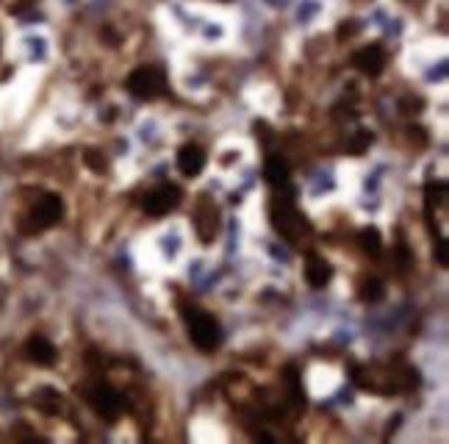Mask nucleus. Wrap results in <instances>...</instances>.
<instances>
[{"label": "nucleus", "instance_id": "obj_1", "mask_svg": "<svg viewBox=\"0 0 449 444\" xmlns=\"http://www.w3.org/2000/svg\"><path fill=\"white\" fill-rule=\"evenodd\" d=\"M186 325H189V336H192V342L200 347V350H217L220 347V342H222V331H220V322L211 317V314H206V311H194L192 308V314H186Z\"/></svg>", "mask_w": 449, "mask_h": 444}, {"label": "nucleus", "instance_id": "obj_2", "mask_svg": "<svg viewBox=\"0 0 449 444\" xmlns=\"http://www.w3.org/2000/svg\"><path fill=\"white\" fill-rule=\"evenodd\" d=\"M128 89L139 100H152L164 92V73L158 67H139L128 75Z\"/></svg>", "mask_w": 449, "mask_h": 444}, {"label": "nucleus", "instance_id": "obj_3", "mask_svg": "<svg viewBox=\"0 0 449 444\" xmlns=\"http://www.w3.org/2000/svg\"><path fill=\"white\" fill-rule=\"evenodd\" d=\"M62 214H64L62 197H59V195H45V197L34 206V211H31V217H28L31 225H25V230H28V233L45 230V228H50V225H56V222L62 220Z\"/></svg>", "mask_w": 449, "mask_h": 444}, {"label": "nucleus", "instance_id": "obj_4", "mask_svg": "<svg viewBox=\"0 0 449 444\" xmlns=\"http://www.w3.org/2000/svg\"><path fill=\"white\" fill-rule=\"evenodd\" d=\"M86 397H89V405H92L103 419H117L120 411H122V397H120L108 383L94 386Z\"/></svg>", "mask_w": 449, "mask_h": 444}, {"label": "nucleus", "instance_id": "obj_5", "mask_svg": "<svg viewBox=\"0 0 449 444\" xmlns=\"http://www.w3.org/2000/svg\"><path fill=\"white\" fill-rule=\"evenodd\" d=\"M178 203H180V189L164 183V186H155L152 192L145 195V203H142V206H145V211L152 214V217H164V214H169Z\"/></svg>", "mask_w": 449, "mask_h": 444}, {"label": "nucleus", "instance_id": "obj_6", "mask_svg": "<svg viewBox=\"0 0 449 444\" xmlns=\"http://www.w3.org/2000/svg\"><path fill=\"white\" fill-rule=\"evenodd\" d=\"M352 64H355L361 73L380 75L383 67H385V53H383L380 45H369V48H364V50H358V53L352 56Z\"/></svg>", "mask_w": 449, "mask_h": 444}, {"label": "nucleus", "instance_id": "obj_7", "mask_svg": "<svg viewBox=\"0 0 449 444\" xmlns=\"http://www.w3.org/2000/svg\"><path fill=\"white\" fill-rule=\"evenodd\" d=\"M25 356H28V361H34L39 367H50L56 361V347L45 336H31L25 342Z\"/></svg>", "mask_w": 449, "mask_h": 444}, {"label": "nucleus", "instance_id": "obj_8", "mask_svg": "<svg viewBox=\"0 0 449 444\" xmlns=\"http://www.w3.org/2000/svg\"><path fill=\"white\" fill-rule=\"evenodd\" d=\"M203 167H206V153L197 145H183V148L178 150V169L183 175L194 178V175L203 172Z\"/></svg>", "mask_w": 449, "mask_h": 444}, {"label": "nucleus", "instance_id": "obj_9", "mask_svg": "<svg viewBox=\"0 0 449 444\" xmlns=\"http://www.w3.org/2000/svg\"><path fill=\"white\" fill-rule=\"evenodd\" d=\"M305 278H308V284H311L313 289H322L325 284H330V278H333V267H330L322 256L311 253V256H308V261H305Z\"/></svg>", "mask_w": 449, "mask_h": 444}, {"label": "nucleus", "instance_id": "obj_10", "mask_svg": "<svg viewBox=\"0 0 449 444\" xmlns=\"http://www.w3.org/2000/svg\"><path fill=\"white\" fill-rule=\"evenodd\" d=\"M272 220H275V228H278L286 239H294V236H297V233H294V225H299V217L294 214V209H292L289 203L275 200V203H272Z\"/></svg>", "mask_w": 449, "mask_h": 444}, {"label": "nucleus", "instance_id": "obj_11", "mask_svg": "<svg viewBox=\"0 0 449 444\" xmlns=\"http://www.w3.org/2000/svg\"><path fill=\"white\" fill-rule=\"evenodd\" d=\"M264 175H266V181L272 186H286L289 183V164L280 155H269L266 167H264Z\"/></svg>", "mask_w": 449, "mask_h": 444}, {"label": "nucleus", "instance_id": "obj_12", "mask_svg": "<svg viewBox=\"0 0 449 444\" xmlns=\"http://www.w3.org/2000/svg\"><path fill=\"white\" fill-rule=\"evenodd\" d=\"M358 239H361V250H364V253H369V256H380V250H383V239H380L377 228H364Z\"/></svg>", "mask_w": 449, "mask_h": 444}, {"label": "nucleus", "instance_id": "obj_13", "mask_svg": "<svg viewBox=\"0 0 449 444\" xmlns=\"http://www.w3.org/2000/svg\"><path fill=\"white\" fill-rule=\"evenodd\" d=\"M361 297H364L366 303H380V300L385 297V289H383V284H380L377 278H369V281L364 284V289H361Z\"/></svg>", "mask_w": 449, "mask_h": 444}, {"label": "nucleus", "instance_id": "obj_14", "mask_svg": "<svg viewBox=\"0 0 449 444\" xmlns=\"http://www.w3.org/2000/svg\"><path fill=\"white\" fill-rule=\"evenodd\" d=\"M83 161H86V167H89V169H94V172H106V158H103L97 150H86V153H83Z\"/></svg>", "mask_w": 449, "mask_h": 444}, {"label": "nucleus", "instance_id": "obj_15", "mask_svg": "<svg viewBox=\"0 0 449 444\" xmlns=\"http://www.w3.org/2000/svg\"><path fill=\"white\" fill-rule=\"evenodd\" d=\"M369 145H372V134H369V131H358L355 139L350 142V150H352V153H364Z\"/></svg>", "mask_w": 449, "mask_h": 444}, {"label": "nucleus", "instance_id": "obj_16", "mask_svg": "<svg viewBox=\"0 0 449 444\" xmlns=\"http://www.w3.org/2000/svg\"><path fill=\"white\" fill-rule=\"evenodd\" d=\"M436 256H439V264H441V267H449V244H447V239H439V244H436Z\"/></svg>", "mask_w": 449, "mask_h": 444}]
</instances>
